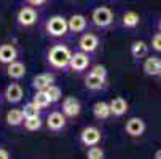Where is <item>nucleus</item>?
<instances>
[{
  "label": "nucleus",
  "instance_id": "obj_1",
  "mask_svg": "<svg viewBox=\"0 0 161 159\" xmlns=\"http://www.w3.org/2000/svg\"><path fill=\"white\" fill-rule=\"evenodd\" d=\"M72 51L69 46L62 43H56L48 48L47 51V64L51 70L56 72H65L69 69V61H70Z\"/></svg>",
  "mask_w": 161,
  "mask_h": 159
},
{
  "label": "nucleus",
  "instance_id": "obj_2",
  "mask_svg": "<svg viewBox=\"0 0 161 159\" xmlns=\"http://www.w3.org/2000/svg\"><path fill=\"white\" fill-rule=\"evenodd\" d=\"M45 32L53 40L64 38L69 34V26L67 19L64 16H51L47 22H45Z\"/></svg>",
  "mask_w": 161,
  "mask_h": 159
},
{
  "label": "nucleus",
  "instance_id": "obj_3",
  "mask_svg": "<svg viewBox=\"0 0 161 159\" xmlns=\"http://www.w3.org/2000/svg\"><path fill=\"white\" fill-rule=\"evenodd\" d=\"M113 11L107 7H97L96 10H93L91 13V21L97 29H107L113 24Z\"/></svg>",
  "mask_w": 161,
  "mask_h": 159
},
{
  "label": "nucleus",
  "instance_id": "obj_4",
  "mask_svg": "<svg viewBox=\"0 0 161 159\" xmlns=\"http://www.w3.org/2000/svg\"><path fill=\"white\" fill-rule=\"evenodd\" d=\"M38 21V13L34 7L31 5H24L16 14V22L19 24V27L22 29H31L37 24Z\"/></svg>",
  "mask_w": 161,
  "mask_h": 159
},
{
  "label": "nucleus",
  "instance_id": "obj_5",
  "mask_svg": "<svg viewBox=\"0 0 161 159\" xmlns=\"http://www.w3.org/2000/svg\"><path fill=\"white\" fill-rule=\"evenodd\" d=\"M101 46V40L93 32H85L78 38V50L86 54H94Z\"/></svg>",
  "mask_w": 161,
  "mask_h": 159
},
{
  "label": "nucleus",
  "instance_id": "obj_6",
  "mask_svg": "<svg viewBox=\"0 0 161 159\" xmlns=\"http://www.w3.org/2000/svg\"><path fill=\"white\" fill-rule=\"evenodd\" d=\"M102 140V132L96 126H88L80 132V143L83 146H94L99 145Z\"/></svg>",
  "mask_w": 161,
  "mask_h": 159
},
{
  "label": "nucleus",
  "instance_id": "obj_7",
  "mask_svg": "<svg viewBox=\"0 0 161 159\" xmlns=\"http://www.w3.org/2000/svg\"><path fill=\"white\" fill-rule=\"evenodd\" d=\"M19 57V51L14 41H5L0 45V65L7 67Z\"/></svg>",
  "mask_w": 161,
  "mask_h": 159
},
{
  "label": "nucleus",
  "instance_id": "obj_8",
  "mask_svg": "<svg viewBox=\"0 0 161 159\" xmlns=\"http://www.w3.org/2000/svg\"><path fill=\"white\" fill-rule=\"evenodd\" d=\"M62 115L67 118V119H77L81 113V103L77 97H72L69 96L62 100Z\"/></svg>",
  "mask_w": 161,
  "mask_h": 159
},
{
  "label": "nucleus",
  "instance_id": "obj_9",
  "mask_svg": "<svg viewBox=\"0 0 161 159\" xmlns=\"http://www.w3.org/2000/svg\"><path fill=\"white\" fill-rule=\"evenodd\" d=\"M147 124L142 118H129L125 124V132L129 135L131 139H139L145 134Z\"/></svg>",
  "mask_w": 161,
  "mask_h": 159
},
{
  "label": "nucleus",
  "instance_id": "obj_10",
  "mask_svg": "<svg viewBox=\"0 0 161 159\" xmlns=\"http://www.w3.org/2000/svg\"><path fill=\"white\" fill-rule=\"evenodd\" d=\"M47 129L50 132H62L67 127V118L62 115V111H51L47 116Z\"/></svg>",
  "mask_w": 161,
  "mask_h": 159
},
{
  "label": "nucleus",
  "instance_id": "obj_11",
  "mask_svg": "<svg viewBox=\"0 0 161 159\" xmlns=\"http://www.w3.org/2000/svg\"><path fill=\"white\" fill-rule=\"evenodd\" d=\"M88 65H89V54H86L83 51L72 53L70 61H69V69H70L72 72L81 73L88 69Z\"/></svg>",
  "mask_w": 161,
  "mask_h": 159
},
{
  "label": "nucleus",
  "instance_id": "obj_12",
  "mask_svg": "<svg viewBox=\"0 0 161 159\" xmlns=\"http://www.w3.org/2000/svg\"><path fill=\"white\" fill-rule=\"evenodd\" d=\"M5 69V73L10 80H14V81H19L26 77L27 73V69H26V64L24 62H21V61H14L11 64H8L7 67H3Z\"/></svg>",
  "mask_w": 161,
  "mask_h": 159
},
{
  "label": "nucleus",
  "instance_id": "obj_13",
  "mask_svg": "<svg viewBox=\"0 0 161 159\" xmlns=\"http://www.w3.org/2000/svg\"><path fill=\"white\" fill-rule=\"evenodd\" d=\"M3 97L8 103H19L22 100V97H24V89H22V86L19 83H10L5 89L3 93Z\"/></svg>",
  "mask_w": 161,
  "mask_h": 159
},
{
  "label": "nucleus",
  "instance_id": "obj_14",
  "mask_svg": "<svg viewBox=\"0 0 161 159\" xmlns=\"http://www.w3.org/2000/svg\"><path fill=\"white\" fill-rule=\"evenodd\" d=\"M108 107H110V115L113 118L125 116L126 113H128V110H129V105H128V102L123 97H113L108 102Z\"/></svg>",
  "mask_w": 161,
  "mask_h": 159
},
{
  "label": "nucleus",
  "instance_id": "obj_15",
  "mask_svg": "<svg viewBox=\"0 0 161 159\" xmlns=\"http://www.w3.org/2000/svg\"><path fill=\"white\" fill-rule=\"evenodd\" d=\"M67 26H69V32L72 34H83L88 27V19L83 14H72L67 19Z\"/></svg>",
  "mask_w": 161,
  "mask_h": 159
},
{
  "label": "nucleus",
  "instance_id": "obj_16",
  "mask_svg": "<svg viewBox=\"0 0 161 159\" xmlns=\"http://www.w3.org/2000/svg\"><path fill=\"white\" fill-rule=\"evenodd\" d=\"M142 70H144V73L148 75V77H158V73H159V70H161V59L156 57V56L144 57Z\"/></svg>",
  "mask_w": 161,
  "mask_h": 159
},
{
  "label": "nucleus",
  "instance_id": "obj_17",
  "mask_svg": "<svg viewBox=\"0 0 161 159\" xmlns=\"http://www.w3.org/2000/svg\"><path fill=\"white\" fill-rule=\"evenodd\" d=\"M54 73H51V72H45V73H38V75H35L34 77V80H32V87H34V91H45L50 84H53L54 83Z\"/></svg>",
  "mask_w": 161,
  "mask_h": 159
},
{
  "label": "nucleus",
  "instance_id": "obj_18",
  "mask_svg": "<svg viewBox=\"0 0 161 159\" xmlns=\"http://www.w3.org/2000/svg\"><path fill=\"white\" fill-rule=\"evenodd\" d=\"M131 56L136 61H141L148 56V45L142 40H136L131 43Z\"/></svg>",
  "mask_w": 161,
  "mask_h": 159
},
{
  "label": "nucleus",
  "instance_id": "obj_19",
  "mask_svg": "<svg viewBox=\"0 0 161 159\" xmlns=\"http://www.w3.org/2000/svg\"><path fill=\"white\" fill-rule=\"evenodd\" d=\"M93 115L97 121H104V119H108L112 115H110V107H108V102H104V100H99L93 105Z\"/></svg>",
  "mask_w": 161,
  "mask_h": 159
},
{
  "label": "nucleus",
  "instance_id": "obj_20",
  "mask_svg": "<svg viewBox=\"0 0 161 159\" xmlns=\"http://www.w3.org/2000/svg\"><path fill=\"white\" fill-rule=\"evenodd\" d=\"M107 84V80H102L99 77H94V75H91L88 73L85 77V87L88 91H93V93H96V91H102Z\"/></svg>",
  "mask_w": 161,
  "mask_h": 159
},
{
  "label": "nucleus",
  "instance_id": "obj_21",
  "mask_svg": "<svg viewBox=\"0 0 161 159\" xmlns=\"http://www.w3.org/2000/svg\"><path fill=\"white\" fill-rule=\"evenodd\" d=\"M5 121L10 127H19L22 124V121H24V115H22L21 108H13L7 113L5 116Z\"/></svg>",
  "mask_w": 161,
  "mask_h": 159
},
{
  "label": "nucleus",
  "instance_id": "obj_22",
  "mask_svg": "<svg viewBox=\"0 0 161 159\" xmlns=\"http://www.w3.org/2000/svg\"><path fill=\"white\" fill-rule=\"evenodd\" d=\"M21 126L27 132H37V130L42 129L43 121H42V116H31V118H24V121H22Z\"/></svg>",
  "mask_w": 161,
  "mask_h": 159
},
{
  "label": "nucleus",
  "instance_id": "obj_23",
  "mask_svg": "<svg viewBox=\"0 0 161 159\" xmlns=\"http://www.w3.org/2000/svg\"><path fill=\"white\" fill-rule=\"evenodd\" d=\"M123 27L126 29H136L137 26H139V22H141V16L139 13H136V11H126L123 14Z\"/></svg>",
  "mask_w": 161,
  "mask_h": 159
},
{
  "label": "nucleus",
  "instance_id": "obj_24",
  "mask_svg": "<svg viewBox=\"0 0 161 159\" xmlns=\"http://www.w3.org/2000/svg\"><path fill=\"white\" fill-rule=\"evenodd\" d=\"M32 102H34L40 110L48 108V107L51 105V99H50V96L47 94V91H35V94H34V97H32Z\"/></svg>",
  "mask_w": 161,
  "mask_h": 159
},
{
  "label": "nucleus",
  "instance_id": "obj_25",
  "mask_svg": "<svg viewBox=\"0 0 161 159\" xmlns=\"http://www.w3.org/2000/svg\"><path fill=\"white\" fill-rule=\"evenodd\" d=\"M45 91H47V94L50 96L51 103H56V102H59V100L62 99V89H61L59 86H56L54 83H53V84H50Z\"/></svg>",
  "mask_w": 161,
  "mask_h": 159
},
{
  "label": "nucleus",
  "instance_id": "obj_26",
  "mask_svg": "<svg viewBox=\"0 0 161 159\" xmlns=\"http://www.w3.org/2000/svg\"><path fill=\"white\" fill-rule=\"evenodd\" d=\"M22 115H24V118H31V116H40V108L34 103V102H27L24 107L21 108Z\"/></svg>",
  "mask_w": 161,
  "mask_h": 159
},
{
  "label": "nucleus",
  "instance_id": "obj_27",
  "mask_svg": "<svg viewBox=\"0 0 161 159\" xmlns=\"http://www.w3.org/2000/svg\"><path fill=\"white\" fill-rule=\"evenodd\" d=\"M86 159H104V150L99 145L89 146L86 151Z\"/></svg>",
  "mask_w": 161,
  "mask_h": 159
},
{
  "label": "nucleus",
  "instance_id": "obj_28",
  "mask_svg": "<svg viewBox=\"0 0 161 159\" xmlns=\"http://www.w3.org/2000/svg\"><path fill=\"white\" fill-rule=\"evenodd\" d=\"M89 73L94 75V77H99V78H102V80H107V69H105L104 65H94L93 69H91Z\"/></svg>",
  "mask_w": 161,
  "mask_h": 159
},
{
  "label": "nucleus",
  "instance_id": "obj_29",
  "mask_svg": "<svg viewBox=\"0 0 161 159\" xmlns=\"http://www.w3.org/2000/svg\"><path fill=\"white\" fill-rule=\"evenodd\" d=\"M152 48L156 53H161V32L153 35V38H152Z\"/></svg>",
  "mask_w": 161,
  "mask_h": 159
},
{
  "label": "nucleus",
  "instance_id": "obj_30",
  "mask_svg": "<svg viewBox=\"0 0 161 159\" xmlns=\"http://www.w3.org/2000/svg\"><path fill=\"white\" fill-rule=\"evenodd\" d=\"M26 2H27V5H31V7H40V5L47 3V0H26Z\"/></svg>",
  "mask_w": 161,
  "mask_h": 159
},
{
  "label": "nucleus",
  "instance_id": "obj_31",
  "mask_svg": "<svg viewBox=\"0 0 161 159\" xmlns=\"http://www.w3.org/2000/svg\"><path fill=\"white\" fill-rule=\"evenodd\" d=\"M0 159H10V153L2 146H0Z\"/></svg>",
  "mask_w": 161,
  "mask_h": 159
},
{
  "label": "nucleus",
  "instance_id": "obj_32",
  "mask_svg": "<svg viewBox=\"0 0 161 159\" xmlns=\"http://www.w3.org/2000/svg\"><path fill=\"white\" fill-rule=\"evenodd\" d=\"M155 159H161V150H158V151L155 153Z\"/></svg>",
  "mask_w": 161,
  "mask_h": 159
},
{
  "label": "nucleus",
  "instance_id": "obj_33",
  "mask_svg": "<svg viewBox=\"0 0 161 159\" xmlns=\"http://www.w3.org/2000/svg\"><path fill=\"white\" fill-rule=\"evenodd\" d=\"M158 29H159V32H161V18H159V21H158Z\"/></svg>",
  "mask_w": 161,
  "mask_h": 159
},
{
  "label": "nucleus",
  "instance_id": "obj_34",
  "mask_svg": "<svg viewBox=\"0 0 161 159\" xmlns=\"http://www.w3.org/2000/svg\"><path fill=\"white\" fill-rule=\"evenodd\" d=\"M158 77H159V80H161V70H159V73H158Z\"/></svg>",
  "mask_w": 161,
  "mask_h": 159
},
{
  "label": "nucleus",
  "instance_id": "obj_35",
  "mask_svg": "<svg viewBox=\"0 0 161 159\" xmlns=\"http://www.w3.org/2000/svg\"><path fill=\"white\" fill-rule=\"evenodd\" d=\"M0 97H2V94H0Z\"/></svg>",
  "mask_w": 161,
  "mask_h": 159
}]
</instances>
